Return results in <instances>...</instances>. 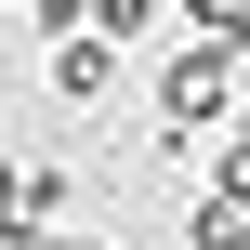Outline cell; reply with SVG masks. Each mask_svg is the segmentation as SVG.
Returning a JSON list of instances; mask_svg holds the SVG:
<instances>
[{
    "instance_id": "cell-6",
    "label": "cell",
    "mask_w": 250,
    "mask_h": 250,
    "mask_svg": "<svg viewBox=\"0 0 250 250\" xmlns=\"http://www.w3.org/2000/svg\"><path fill=\"white\" fill-rule=\"evenodd\" d=\"M0 250H79V237H53V224H13V237H0Z\"/></svg>"
},
{
    "instance_id": "cell-5",
    "label": "cell",
    "mask_w": 250,
    "mask_h": 250,
    "mask_svg": "<svg viewBox=\"0 0 250 250\" xmlns=\"http://www.w3.org/2000/svg\"><path fill=\"white\" fill-rule=\"evenodd\" d=\"M145 13H158V0H92V13H79V26H105V40H132V26H145Z\"/></svg>"
},
{
    "instance_id": "cell-2",
    "label": "cell",
    "mask_w": 250,
    "mask_h": 250,
    "mask_svg": "<svg viewBox=\"0 0 250 250\" xmlns=\"http://www.w3.org/2000/svg\"><path fill=\"white\" fill-rule=\"evenodd\" d=\"M53 92H66V105H105V92H119V40H105V26H66V53H53Z\"/></svg>"
},
{
    "instance_id": "cell-1",
    "label": "cell",
    "mask_w": 250,
    "mask_h": 250,
    "mask_svg": "<svg viewBox=\"0 0 250 250\" xmlns=\"http://www.w3.org/2000/svg\"><path fill=\"white\" fill-rule=\"evenodd\" d=\"M158 119H171L158 145H211V132L237 119V53H224V40H185V53L158 66Z\"/></svg>"
},
{
    "instance_id": "cell-4",
    "label": "cell",
    "mask_w": 250,
    "mask_h": 250,
    "mask_svg": "<svg viewBox=\"0 0 250 250\" xmlns=\"http://www.w3.org/2000/svg\"><path fill=\"white\" fill-rule=\"evenodd\" d=\"M198 250H250V211H224V198H198V224H185Z\"/></svg>"
},
{
    "instance_id": "cell-3",
    "label": "cell",
    "mask_w": 250,
    "mask_h": 250,
    "mask_svg": "<svg viewBox=\"0 0 250 250\" xmlns=\"http://www.w3.org/2000/svg\"><path fill=\"white\" fill-rule=\"evenodd\" d=\"M185 26H198V40H224V53H250V0H185Z\"/></svg>"
}]
</instances>
